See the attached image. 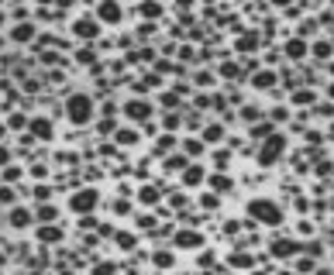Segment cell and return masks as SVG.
<instances>
[{
  "label": "cell",
  "mask_w": 334,
  "mask_h": 275,
  "mask_svg": "<svg viewBox=\"0 0 334 275\" xmlns=\"http://www.w3.org/2000/svg\"><path fill=\"white\" fill-rule=\"evenodd\" d=\"M86 114H90V103H86V100H73V117L83 120Z\"/></svg>",
  "instance_id": "cell-1"
}]
</instances>
